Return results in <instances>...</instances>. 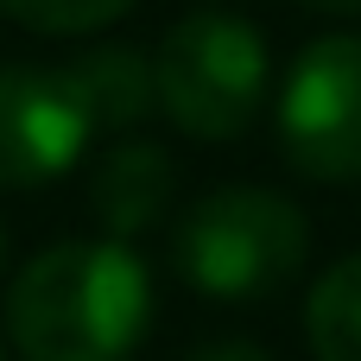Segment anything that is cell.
Listing matches in <instances>:
<instances>
[{
    "instance_id": "11",
    "label": "cell",
    "mask_w": 361,
    "mask_h": 361,
    "mask_svg": "<svg viewBox=\"0 0 361 361\" xmlns=\"http://www.w3.org/2000/svg\"><path fill=\"white\" fill-rule=\"evenodd\" d=\"M298 6H311V13H330V19H355L361 0H298Z\"/></svg>"
},
{
    "instance_id": "10",
    "label": "cell",
    "mask_w": 361,
    "mask_h": 361,
    "mask_svg": "<svg viewBox=\"0 0 361 361\" xmlns=\"http://www.w3.org/2000/svg\"><path fill=\"white\" fill-rule=\"evenodd\" d=\"M197 361H279V355L260 349V343H216V349H203Z\"/></svg>"
},
{
    "instance_id": "1",
    "label": "cell",
    "mask_w": 361,
    "mask_h": 361,
    "mask_svg": "<svg viewBox=\"0 0 361 361\" xmlns=\"http://www.w3.org/2000/svg\"><path fill=\"white\" fill-rule=\"evenodd\" d=\"M152 317L146 260L127 241H57L6 286V343L19 361H127Z\"/></svg>"
},
{
    "instance_id": "7",
    "label": "cell",
    "mask_w": 361,
    "mask_h": 361,
    "mask_svg": "<svg viewBox=\"0 0 361 361\" xmlns=\"http://www.w3.org/2000/svg\"><path fill=\"white\" fill-rule=\"evenodd\" d=\"M63 82L76 95V108L89 114V133H127L159 108L152 89V57L133 44H89L63 63Z\"/></svg>"
},
{
    "instance_id": "12",
    "label": "cell",
    "mask_w": 361,
    "mask_h": 361,
    "mask_svg": "<svg viewBox=\"0 0 361 361\" xmlns=\"http://www.w3.org/2000/svg\"><path fill=\"white\" fill-rule=\"evenodd\" d=\"M0 273H6V228H0Z\"/></svg>"
},
{
    "instance_id": "9",
    "label": "cell",
    "mask_w": 361,
    "mask_h": 361,
    "mask_svg": "<svg viewBox=\"0 0 361 361\" xmlns=\"http://www.w3.org/2000/svg\"><path fill=\"white\" fill-rule=\"evenodd\" d=\"M140 0H0V13L38 38H89L108 32L114 19H127Z\"/></svg>"
},
{
    "instance_id": "5",
    "label": "cell",
    "mask_w": 361,
    "mask_h": 361,
    "mask_svg": "<svg viewBox=\"0 0 361 361\" xmlns=\"http://www.w3.org/2000/svg\"><path fill=\"white\" fill-rule=\"evenodd\" d=\"M89 114L63 70L0 63V190H38L89 152Z\"/></svg>"
},
{
    "instance_id": "2",
    "label": "cell",
    "mask_w": 361,
    "mask_h": 361,
    "mask_svg": "<svg viewBox=\"0 0 361 361\" xmlns=\"http://www.w3.org/2000/svg\"><path fill=\"white\" fill-rule=\"evenodd\" d=\"M152 89L178 133L203 146H228L267 108V89H273L267 32L222 6L184 13L152 51Z\"/></svg>"
},
{
    "instance_id": "4",
    "label": "cell",
    "mask_w": 361,
    "mask_h": 361,
    "mask_svg": "<svg viewBox=\"0 0 361 361\" xmlns=\"http://www.w3.org/2000/svg\"><path fill=\"white\" fill-rule=\"evenodd\" d=\"M279 152L311 184H361V32H324L292 57Z\"/></svg>"
},
{
    "instance_id": "6",
    "label": "cell",
    "mask_w": 361,
    "mask_h": 361,
    "mask_svg": "<svg viewBox=\"0 0 361 361\" xmlns=\"http://www.w3.org/2000/svg\"><path fill=\"white\" fill-rule=\"evenodd\" d=\"M171 184H178V171H171L165 146L121 140L89 171V209H95V222H102L108 241H133V235H146L171 209Z\"/></svg>"
},
{
    "instance_id": "13",
    "label": "cell",
    "mask_w": 361,
    "mask_h": 361,
    "mask_svg": "<svg viewBox=\"0 0 361 361\" xmlns=\"http://www.w3.org/2000/svg\"><path fill=\"white\" fill-rule=\"evenodd\" d=\"M0 361H6V349H0Z\"/></svg>"
},
{
    "instance_id": "3",
    "label": "cell",
    "mask_w": 361,
    "mask_h": 361,
    "mask_svg": "<svg viewBox=\"0 0 361 361\" xmlns=\"http://www.w3.org/2000/svg\"><path fill=\"white\" fill-rule=\"evenodd\" d=\"M178 279L203 298H267L311 260V222L267 184H222L197 197L171 235Z\"/></svg>"
},
{
    "instance_id": "8",
    "label": "cell",
    "mask_w": 361,
    "mask_h": 361,
    "mask_svg": "<svg viewBox=\"0 0 361 361\" xmlns=\"http://www.w3.org/2000/svg\"><path fill=\"white\" fill-rule=\"evenodd\" d=\"M305 343L317 361H361V254H343L311 286Z\"/></svg>"
}]
</instances>
